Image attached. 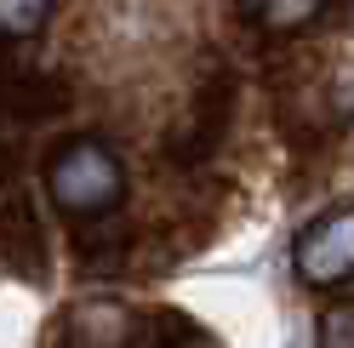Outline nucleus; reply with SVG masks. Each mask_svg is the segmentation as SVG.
Returning <instances> with one entry per match:
<instances>
[{
	"label": "nucleus",
	"mask_w": 354,
	"mask_h": 348,
	"mask_svg": "<svg viewBox=\"0 0 354 348\" xmlns=\"http://www.w3.org/2000/svg\"><path fill=\"white\" fill-rule=\"evenodd\" d=\"M46 17H52V0H0V35H12V40L40 35Z\"/></svg>",
	"instance_id": "39448f33"
},
{
	"label": "nucleus",
	"mask_w": 354,
	"mask_h": 348,
	"mask_svg": "<svg viewBox=\"0 0 354 348\" xmlns=\"http://www.w3.org/2000/svg\"><path fill=\"white\" fill-rule=\"evenodd\" d=\"M69 337L75 342H115V337H126V320H120V309H109V302H86L69 320Z\"/></svg>",
	"instance_id": "20e7f679"
},
{
	"label": "nucleus",
	"mask_w": 354,
	"mask_h": 348,
	"mask_svg": "<svg viewBox=\"0 0 354 348\" xmlns=\"http://www.w3.org/2000/svg\"><path fill=\"white\" fill-rule=\"evenodd\" d=\"M320 342H331V348H354V302H337V309L320 314Z\"/></svg>",
	"instance_id": "423d86ee"
},
{
	"label": "nucleus",
	"mask_w": 354,
	"mask_h": 348,
	"mask_svg": "<svg viewBox=\"0 0 354 348\" xmlns=\"http://www.w3.org/2000/svg\"><path fill=\"white\" fill-rule=\"evenodd\" d=\"M320 12H326V0H246V17H257L263 29H297Z\"/></svg>",
	"instance_id": "7ed1b4c3"
},
{
	"label": "nucleus",
	"mask_w": 354,
	"mask_h": 348,
	"mask_svg": "<svg viewBox=\"0 0 354 348\" xmlns=\"http://www.w3.org/2000/svg\"><path fill=\"white\" fill-rule=\"evenodd\" d=\"M46 188H52V206L69 211V217H92V211H109L120 200V160L109 155L97 137H75L69 148L52 155V171H46Z\"/></svg>",
	"instance_id": "f257e3e1"
},
{
	"label": "nucleus",
	"mask_w": 354,
	"mask_h": 348,
	"mask_svg": "<svg viewBox=\"0 0 354 348\" xmlns=\"http://www.w3.org/2000/svg\"><path fill=\"white\" fill-rule=\"evenodd\" d=\"M292 263L308 286H343V280H354V206L326 211L320 223H308L297 234Z\"/></svg>",
	"instance_id": "f03ea898"
}]
</instances>
